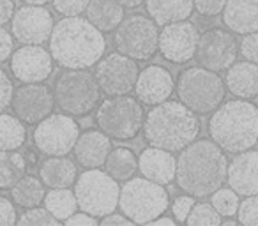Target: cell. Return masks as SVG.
Returning a JSON list of instances; mask_svg holds the SVG:
<instances>
[{
    "label": "cell",
    "instance_id": "obj_46",
    "mask_svg": "<svg viewBox=\"0 0 258 226\" xmlns=\"http://www.w3.org/2000/svg\"><path fill=\"white\" fill-rule=\"evenodd\" d=\"M37 148L34 150V148H27L25 154H23V158H25L27 161V166H39V156H37Z\"/></svg>",
    "mask_w": 258,
    "mask_h": 226
},
{
    "label": "cell",
    "instance_id": "obj_16",
    "mask_svg": "<svg viewBox=\"0 0 258 226\" xmlns=\"http://www.w3.org/2000/svg\"><path fill=\"white\" fill-rule=\"evenodd\" d=\"M53 57L43 44H22L9 58L11 76L20 83H43L53 74Z\"/></svg>",
    "mask_w": 258,
    "mask_h": 226
},
{
    "label": "cell",
    "instance_id": "obj_47",
    "mask_svg": "<svg viewBox=\"0 0 258 226\" xmlns=\"http://www.w3.org/2000/svg\"><path fill=\"white\" fill-rule=\"evenodd\" d=\"M158 224H165V226H173L177 224V221L173 219V215H165L161 214L159 217H156L154 221L151 222V226H158Z\"/></svg>",
    "mask_w": 258,
    "mask_h": 226
},
{
    "label": "cell",
    "instance_id": "obj_26",
    "mask_svg": "<svg viewBox=\"0 0 258 226\" xmlns=\"http://www.w3.org/2000/svg\"><path fill=\"white\" fill-rule=\"evenodd\" d=\"M125 9L117 0H90L87 6L85 18L103 34L113 32L118 23L125 18Z\"/></svg>",
    "mask_w": 258,
    "mask_h": 226
},
{
    "label": "cell",
    "instance_id": "obj_23",
    "mask_svg": "<svg viewBox=\"0 0 258 226\" xmlns=\"http://www.w3.org/2000/svg\"><path fill=\"white\" fill-rule=\"evenodd\" d=\"M39 177L50 189L73 187L78 179V165L68 156H48L39 163Z\"/></svg>",
    "mask_w": 258,
    "mask_h": 226
},
{
    "label": "cell",
    "instance_id": "obj_48",
    "mask_svg": "<svg viewBox=\"0 0 258 226\" xmlns=\"http://www.w3.org/2000/svg\"><path fill=\"white\" fill-rule=\"evenodd\" d=\"M117 2L124 9H138L142 4H145V0H117Z\"/></svg>",
    "mask_w": 258,
    "mask_h": 226
},
{
    "label": "cell",
    "instance_id": "obj_19",
    "mask_svg": "<svg viewBox=\"0 0 258 226\" xmlns=\"http://www.w3.org/2000/svg\"><path fill=\"white\" fill-rule=\"evenodd\" d=\"M226 184L239 196H254L258 194V150L239 152L228 161Z\"/></svg>",
    "mask_w": 258,
    "mask_h": 226
},
{
    "label": "cell",
    "instance_id": "obj_12",
    "mask_svg": "<svg viewBox=\"0 0 258 226\" xmlns=\"http://www.w3.org/2000/svg\"><path fill=\"white\" fill-rule=\"evenodd\" d=\"M138 74H140L138 62L120 51L104 55L96 64L94 71L97 85L104 96H125L135 92Z\"/></svg>",
    "mask_w": 258,
    "mask_h": 226
},
{
    "label": "cell",
    "instance_id": "obj_7",
    "mask_svg": "<svg viewBox=\"0 0 258 226\" xmlns=\"http://www.w3.org/2000/svg\"><path fill=\"white\" fill-rule=\"evenodd\" d=\"M170 207V194L165 186L145 177H131L120 186L118 208L135 224H151Z\"/></svg>",
    "mask_w": 258,
    "mask_h": 226
},
{
    "label": "cell",
    "instance_id": "obj_43",
    "mask_svg": "<svg viewBox=\"0 0 258 226\" xmlns=\"http://www.w3.org/2000/svg\"><path fill=\"white\" fill-rule=\"evenodd\" d=\"M62 224H66V226H97L99 224V219L94 217V215L89 214V212L76 210L75 214H73L71 217L66 219Z\"/></svg>",
    "mask_w": 258,
    "mask_h": 226
},
{
    "label": "cell",
    "instance_id": "obj_11",
    "mask_svg": "<svg viewBox=\"0 0 258 226\" xmlns=\"http://www.w3.org/2000/svg\"><path fill=\"white\" fill-rule=\"evenodd\" d=\"M80 126L75 117L68 113H51L39 124L32 133L34 147L43 156H68L73 152L80 136Z\"/></svg>",
    "mask_w": 258,
    "mask_h": 226
},
{
    "label": "cell",
    "instance_id": "obj_18",
    "mask_svg": "<svg viewBox=\"0 0 258 226\" xmlns=\"http://www.w3.org/2000/svg\"><path fill=\"white\" fill-rule=\"evenodd\" d=\"M175 92V80L168 67L159 64H149L140 69L135 94L140 99L142 104L156 106L172 97Z\"/></svg>",
    "mask_w": 258,
    "mask_h": 226
},
{
    "label": "cell",
    "instance_id": "obj_32",
    "mask_svg": "<svg viewBox=\"0 0 258 226\" xmlns=\"http://www.w3.org/2000/svg\"><path fill=\"white\" fill-rule=\"evenodd\" d=\"M189 226H219L223 224V215L214 208L211 201H195L189 215L186 219Z\"/></svg>",
    "mask_w": 258,
    "mask_h": 226
},
{
    "label": "cell",
    "instance_id": "obj_42",
    "mask_svg": "<svg viewBox=\"0 0 258 226\" xmlns=\"http://www.w3.org/2000/svg\"><path fill=\"white\" fill-rule=\"evenodd\" d=\"M15 41L16 39L11 30L4 29V25H0V65L11 58L13 51H15Z\"/></svg>",
    "mask_w": 258,
    "mask_h": 226
},
{
    "label": "cell",
    "instance_id": "obj_44",
    "mask_svg": "<svg viewBox=\"0 0 258 226\" xmlns=\"http://www.w3.org/2000/svg\"><path fill=\"white\" fill-rule=\"evenodd\" d=\"M101 226H133L135 222L124 214V212H110L99 219Z\"/></svg>",
    "mask_w": 258,
    "mask_h": 226
},
{
    "label": "cell",
    "instance_id": "obj_28",
    "mask_svg": "<svg viewBox=\"0 0 258 226\" xmlns=\"http://www.w3.org/2000/svg\"><path fill=\"white\" fill-rule=\"evenodd\" d=\"M104 170L118 182H125L138 172V156L129 147H113L104 163Z\"/></svg>",
    "mask_w": 258,
    "mask_h": 226
},
{
    "label": "cell",
    "instance_id": "obj_8",
    "mask_svg": "<svg viewBox=\"0 0 258 226\" xmlns=\"http://www.w3.org/2000/svg\"><path fill=\"white\" fill-rule=\"evenodd\" d=\"M101 89L89 69H64L53 85L55 104L71 117H87L101 103Z\"/></svg>",
    "mask_w": 258,
    "mask_h": 226
},
{
    "label": "cell",
    "instance_id": "obj_33",
    "mask_svg": "<svg viewBox=\"0 0 258 226\" xmlns=\"http://www.w3.org/2000/svg\"><path fill=\"white\" fill-rule=\"evenodd\" d=\"M211 203L214 208L223 215V217H233L237 215V208H239V194L232 189V187H219L218 191L211 194Z\"/></svg>",
    "mask_w": 258,
    "mask_h": 226
},
{
    "label": "cell",
    "instance_id": "obj_39",
    "mask_svg": "<svg viewBox=\"0 0 258 226\" xmlns=\"http://www.w3.org/2000/svg\"><path fill=\"white\" fill-rule=\"evenodd\" d=\"M226 0H195V11L204 18H216L223 13Z\"/></svg>",
    "mask_w": 258,
    "mask_h": 226
},
{
    "label": "cell",
    "instance_id": "obj_45",
    "mask_svg": "<svg viewBox=\"0 0 258 226\" xmlns=\"http://www.w3.org/2000/svg\"><path fill=\"white\" fill-rule=\"evenodd\" d=\"M15 11H16L15 0H0V25L11 23Z\"/></svg>",
    "mask_w": 258,
    "mask_h": 226
},
{
    "label": "cell",
    "instance_id": "obj_31",
    "mask_svg": "<svg viewBox=\"0 0 258 226\" xmlns=\"http://www.w3.org/2000/svg\"><path fill=\"white\" fill-rule=\"evenodd\" d=\"M27 161L18 150H0V189L8 191L25 175Z\"/></svg>",
    "mask_w": 258,
    "mask_h": 226
},
{
    "label": "cell",
    "instance_id": "obj_13",
    "mask_svg": "<svg viewBox=\"0 0 258 226\" xmlns=\"http://www.w3.org/2000/svg\"><path fill=\"white\" fill-rule=\"evenodd\" d=\"M237 55H239V41L235 34L230 32L228 29L212 27L200 34L195 58L202 67L221 72L235 64Z\"/></svg>",
    "mask_w": 258,
    "mask_h": 226
},
{
    "label": "cell",
    "instance_id": "obj_3",
    "mask_svg": "<svg viewBox=\"0 0 258 226\" xmlns=\"http://www.w3.org/2000/svg\"><path fill=\"white\" fill-rule=\"evenodd\" d=\"M202 124L193 110L180 101H165L151 106L145 113L144 134L145 141L152 147L170 152H180L200 134Z\"/></svg>",
    "mask_w": 258,
    "mask_h": 226
},
{
    "label": "cell",
    "instance_id": "obj_5",
    "mask_svg": "<svg viewBox=\"0 0 258 226\" xmlns=\"http://www.w3.org/2000/svg\"><path fill=\"white\" fill-rule=\"evenodd\" d=\"M226 83L219 72L202 65H191L179 72L175 94L197 115H209L226 99Z\"/></svg>",
    "mask_w": 258,
    "mask_h": 226
},
{
    "label": "cell",
    "instance_id": "obj_41",
    "mask_svg": "<svg viewBox=\"0 0 258 226\" xmlns=\"http://www.w3.org/2000/svg\"><path fill=\"white\" fill-rule=\"evenodd\" d=\"M18 221V210L11 198L0 194V226H13Z\"/></svg>",
    "mask_w": 258,
    "mask_h": 226
},
{
    "label": "cell",
    "instance_id": "obj_25",
    "mask_svg": "<svg viewBox=\"0 0 258 226\" xmlns=\"http://www.w3.org/2000/svg\"><path fill=\"white\" fill-rule=\"evenodd\" d=\"M145 11L158 27H165L189 20L195 11V0H145Z\"/></svg>",
    "mask_w": 258,
    "mask_h": 226
},
{
    "label": "cell",
    "instance_id": "obj_2",
    "mask_svg": "<svg viewBox=\"0 0 258 226\" xmlns=\"http://www.w3.org/2000/svg\"><path fill=\"white\" fill-rule=\"evenodd\" d=\"M55 64L62 69H90L106 53V39L82 16H62L48 41Z\"/></svg>",
    "mask_w": 258,
    "mask_h": 226
},
{
    "label": "cell",
    "instance_id": "obj_14",
    "mask_svg": "<svg viewBox=\"0 0 258 226\" xmlns=\"http://www.w3.org/2000/svg\"><path fill=\"white\" fill-rule=\"evenodd\" d=\"M53 90L43 83H22L15 87L11 110L25 126H36L55 110Z\"/></svg>",
    "mask_w": 258,
    "mask_h": 226
},
{
    "label": "cell",
    "instance_id": "obj_21",
    "mask_svg": "<svg viewBox=\"0 0 258 226\" xmlns=\"http://www.w3.org/2000/svg\"><path fill=\"white\" fill-rule=\"evenodd\" d=\"M138 172L145 179L168 186L175 180L177 158L173 152L149 145L138 156Z\"/></svg>",
    "mask_w": 258,
    "mask_h": 226
},
{
    "label": "cell",
    "instance_id": "obj_29",
    "mask_svg": "<svg viewBox=\"0 0 258 226\" xmlns=\"http://www.w3.org/2000/svg\"><path fill=\"white\" fill-rule=\"evenodd\" d=\"M43 205L60 221V224L68 217H71L78 210V200L71 187H60V189H50L46 191Z\"/></svg>",
    "mask_w": 258,
    "mask_h": 226
},
{
    "label": "cell",
    "instance_id": "obj_27",
    "mask_svg": "<svg viewBox=\"0 0 258 226\" xmlns=\"http://www.w3.org/2000/svg\"><path fill=\"white\" fill-rule=\"evenodd\" d=\"M41 177L36 175H23L15 186L11 187V200L16 207H22L23 210L30 207H37L44 201L46 189Z\"/></svg>",
    "mask_w": 258,
    "mask_h": 226
},
{
    "label": "cell",
    "instance_id": "obj_24",
    "mask_svg": "<svg viewBox=\"0 0 258 226\" xmlns=\"http://www.w3.org/2000/svg\"><path fill=\"white\" fill-rule=\"evenodd\" d=\"M226 90L239 99L258 97V64L249 60L235 62L226 69L225 76Z\"/></svg>",
    "mask_w": 258,
    "mask_h": 226
},
{
    "label": "cell",
    "instance_id": "obj_4",
    "mask_svg": "<svg viewBox=\"0 0 258 226\" xmlns=\"http://www.w3.org/2000/svg\"><path fill=\"white\" fill-rule=\"evenodd\" d=\"M207 131L228 154L249 150L258 143V104L239 97L225 101L211 113Z\"/></svg>",
    "mask_w": 258,
    "mask_h": 226
},
{
    "label": "cell",
    "instance_id": "obj_37",
    "mask_svg": "<svg viewBox=\"0 0 258 226\" xmlns=\"http://www.w3.org/2000/svg\"><path fill=\"white\" fill-rule=\"evenodd\" d=\"M195 201H197L195 196H191V194H187V193L177 196L175 200L172 201V205H170L173 219H175L177 222H186V219H187V215H189L191 208H193Z\"/></svg>",
    "mask_w": 258,
    "mask_h": 226
},
{
    "label": "cell",
    "instance_id": "obj_1",
    "mask_svg": "<svg viewBox=\"0 0 258 226\" xmlns=\"http://www.w3.org/2000/svg\"><path fill=\"white\" fill-rule=\"evenodd\" d=\"M228 159L214 140L202 138L191 141L179 152L175 184L182 193L207 198L226 184Z\"/></svg>",
    "mask_w": 258,
    "mask_h": 226
},
{
    "label": "cell",
    "instance_id": "obj_38",
    "mask_svg": "<svg viewBox=\"0 0 258 226\" xmlns=\"http://www.w3.org/2000/svg\"><path fill=\"white\" fill-rule=\"evenodd\" d=\"M239 53L244 57V60L258 64V30L242 36V41L239 43Z\"/></svg>",
    "mask_w": 258,
    "mask_h": 226
},
{
    "label": "cell",
    "instance_id": "obj_20",
    "mask_svg": "<svg viewBox=\"0 0 258 226\" xmlns=\"http://www.w3.org/2000/svg\"><path fill=\"white\" fill-rule=\"evenodd\" d=\"M111 138L101 129H87L80 133L78 140L73 148V156L78 166L83 170L101 168L106 163L111 150Z\"/></svg>",
    "mask_w": 258,
    "mask_h": 226
},
{
    "label": "cell",
    "instance_id": "obj_36",
    "mask_svg": "<svg viewBox=\"0 0 258 226\" xmlns=\"http://www.w3.org/2000/svg\"><path fill=\"white\" fill-rule=\"evenodd\" d=\"M90 0H51L53 9L62 16H80L87 11Z\"/></svg>",
    "mask_w": 258,
    "mask_h": 226
},
{
    "label": "cell",
    "instance_id": "obj_22",
    "mask_svg": "<svg viewBox=\"0 0 258 226\" xmlns=\"http://www.w3.org/2000/svg\"><path fill=\"white\" fill-rule=\"evenodd\" d=\"M223 25L235 36L258 30V0H226L221 13Z\"/></svg>",
    "mask_w": 258,
    "mask_h": 226
},
{
    "label": "cell",
    "instance_id": "obj_35",
    "mask_svg": "<svg viewBox=\"0 0 258 226\" xmlns=\"http://www.w3.org/2000/svg\"><path fill=\"white\" fill-rule=\"evenodd\" d=\"M237 221L244 226H258V194L244 196L237 208Z\"/></svg>",
    "mask_w": 258,
    "mask_h": 226
},
{
    "label": "cell",
    "instance_id": "obj_40",
    "mask_svg": "<svg viewBox=\"0 0 258 226\" xmlns=\"http://www.w3.org/2000/svg\"><path fill=\"white\" fill-rule=\"evenodd\" d=\"M13 92H15L13 78L4 69H0V113H4V111L11 106Z\"/></svg>",
    "mask_w": 258,
    "mask_h": 226
},
{
    "label": "cell",
    "instance_id": "obj_34",
    "mask_svg": "<svg viewBox=\"0 0 258 226\" xmlns=\"http://www.w3.org/2000/svg\"><path fill=\"white\" fill-rule=\"evenodd\" d=\"M16 224H22V226H57L60 224L57 217L48 210L46 207H30L25 208V212H22V215L18 217Z\"/></svg>",
    "mask_w": 258,
    "mask_h": 226
},
{
    "label": "cell",
    "instance_id": "obj_49",
    "mask_svg": "<svg viewBox=\"0 0 258 226\" xmlns=\"http://www.w3.org/2000/svg\"><path fill=\"white\" fill-rule=\"evenodd\" d=\"M23 4H29V6H46L51 4V0H22Z\"/></svg>",
    "mask_w": 258,
    "mask_h": 226
},
{
    "label": "cell",
    "instance_id": "obj_6",
    "mask_svg": "<svg viewBox=\"0 0 258 226\" xmlns=\"http://www.w3.org/2000/svg\"><path fill=\"white\" fill-rule=\"evenodd\" d=\"M145 113L147 111L138 97H131L129 94L106 96L94 110V122L111 140L131 141L144 129Z\"/></svg>",
    "mask_w": 258,
    "mask_h": 226
},
{
    "label": "cell",
    "instance_id": "obj_15",
    "mask_svg": "<svg viewBox=\"0 0 258 226\" xmlns=\"http://www.w3.org/2000/svg\"><path fill=\"white\" fill-rule=\"evenodd\" d=\"M200 30L189 20L168 23L159 30V55L173 65H184L197 55Z\"/></svg>",
    "mask_w": 258,
    "mask_h": 226
},
{
    "label": "cell",
    "instance_id": "obj_9",
    "mask_svg": "<svg viewBox=\"0 0 258 226\" xmlns=\"http://www.w3.org/2000/svg\"><path fill=\"white\" fill-rule=\"evenodd\" d=\"M73 191L78 200L80 210L89 212L97 219L118 207L120 186H118V180H115L106 170L90 168L83 173H78Z\"/></svg>",
    "mask_w": 258,
    "mask_h": 226
},
{
    "label": "cell",
    "instance_id": "obj_17",
    "mask_svg": "<svg viewBox=\"0 0 258 226\" xmlns=\"http://www.w3.org/2000/svg\"><path fill=\"white\" fill-rule=\"evenodd\" d=\"M53 15L46 6L23 4L16 9L11 20V32L22 44H44L53 32Z\"/></svg>",
    "mask_w": 258,
    "mask_h": 226
},
{
    "label": "cell",
    "instance_id": "obj_10",
    "mask_svg": "<svg viewBox=\"0 0 258 226\" xmlns=\"http://www.w3.org/2000/svg\"><path fill=\"white\" fill-rule=\"evenodd\" d=\"M113 46L117 51L147 62L159 53L158 23L145 15H129L113 30Z\"/></svg>",
    "mask_w": 258,
    "mask_h": 226
},
{
    "label": "cell",
    "instance_id": "obj_30",
    "mask_svg": "<svg viewBox=\"0 0 258 226\" xmlns=\"http://www.w3.org/2000/svg\"><path fill=\"white\" fill-rule=\"evenodd\" d=\"M27 141V127L13 113H0V150H18Z\"/></svg>",
    "mask_w": 258,
    "mask_h": 226
}]
</instances>
